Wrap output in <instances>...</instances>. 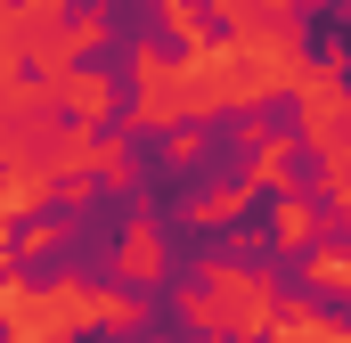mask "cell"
<instances>
[{
    "instance_id": "cell-6",
    "label": "cell",
    "mask_w": 351,
    "mask_h": 343,
    "mask_svg": "<svg viewBox=\"0 0 351 343\" xmlns=\"http://www.w3.org/2000/svg\"><path fill=\"white\" fill-rule=\"evenodd\" d=\"M245 196H254L245 180H237V188H213V196H196V221H204V229H213V221H237V213H245Z\"/></svg>"
},
{
    "instance_id": "cell-3",
    "label": "cell",
    "mask_w": 351,
    "mask_h": 343,
    "mask_svg": "<svg viewBox=\"0 0 351 343\" xmlns=\"http://www.w3.org/2000/svg\"><path fill=\"white\" fill-rule=\"evenodd\" d=\"M123 278H164V237H156L147 221L123 229Z\"/></svg>"
},
{
    "instance_id": "cell-1",
    "label": "cell",
    "mask_w": 351,
    "mask_h": 343,
    "mask_svg": "<svg viewBox=\"0 0 351 343\" xmlns=\"http://www.w3.org/2000/svg\"><path fill=\"white\" fill-rule=\"evenodd\" d=\"M188 311L204 327H221V335H269L278 327V278L269 270H237V261H213V278H204V294Z\"/></svg>"
},
{
    "instance_id": "cell-5",
    "label": "cell",
    "mask_w": 351,
    "mask_h": 343,
    "mask_svg": "<svg viewBox=\"0 0 351 343\" xmlns=\"http://www.w3.org/2000/svg\"><path fill=\"white\" fill-rule=\"evenodd\" d=\"M294 180V139H262V156L245 172V188H286Z\"/></svg>"
},
{
    "instance_id": "cell-4",
    "label": "cell",
    "mask_w": 351,
    "mask_h": 343,
    "mask_svg": "<svg viewBox=\"0 0 351 343\" xmlns=\"http://www.w3.org/2000/svg\"><path fill=\"white\" fill-rule=\"evenodd\" d=\"M269 229H278V246H311V237H319V204H311V196H278Z\"/></svg>"
},
{
    "instance_id": "cell-2",
    "label": "cell",
    "mask_w": 351,
    "mask_h": 343,
    "mask_svg": "<svg viewBox=\"0 0 351 343\" xmlns=\"http://www.w3.org/2000/svg\"><path fill=\"white\" fill-rule=\"evenodd\" d=\"M49 90H58V98H66V115H82V123H106V115H114V82H106V74L58 66V74H49Z\"/></svg>"
}]
</instances>
